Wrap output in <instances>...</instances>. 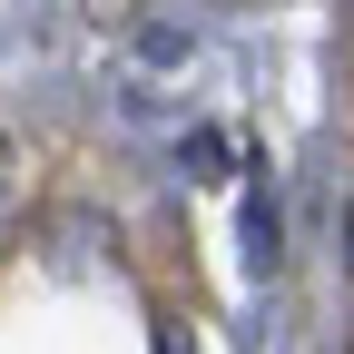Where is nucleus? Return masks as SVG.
<instances>
[{
    "mask_svg": "<svg viewBox=\"0 0 354 354\" xmlns=\"http://www.w3.org/2000/svg\"><path fill=\"white\" fill-rule=\"evenodd\" d=\"M20 207H30V177H20V138L0 128V246H10V227H20Z\"/></svg>",
    "mask_w": 354,
    "mask_h": 354,
    "instance_id": "obj_2",
    "label": "nucleus"
},
{
    "mask_svg": "<svg viewBox=\"0 0 354 354\" xmlns=\"http://www.w3.org/2000/svg\"><path fill=\"white\" fill-rule=\"evenodd\" d=\"M88 20H99V30H138L148 10H138V0H88Z\"/></svg>",
    "mask_w": 354,
    "mask_h": 354,
    "instance_id": "obj_3",
    "label": "nucleus"
},
{
    "mask_svg": "<svg viewBox=\"0 0 354 354\" xmlns=\"http://www.w3.org/2000/svg\"><path fill=\"white\" fill-rule=\"evenodd\" d=\"M276 256H286V216H276V187H256L246 197V266L276 276Z\"/></svg>",
    "mask_w": 354,
    "mask_h": 354,
    "instance_id": "obj_1",
    "label": "nucleus"
},
{
    "mask_svg": "<svg viewBox=\"0 0 354 354\" xmlns=\"http://www.w3.org/2000/svg\"><path fill=\"white\" fill-rule=\"evenodd\" d=\"M344 354H354V344H344Z\"/></svg>",
    "mask_w": 354,
    "mask_h": 354,
    "instance_id": "obj_5",
    "label": "nucleus"
},
{
    "mask_svg": "<svg viewBox=\"0 0 354 354\" xmlns=\"http://www.w3.org/2000/svg\"><path fill=\"white\" fill-rule=\"evenodd\" d=\"M344 276H354V187H344Z\"/></svg>",
    "mask_w": 354,
    "mask_h": 354,
    "instance_id": "obj_4",
    "label": "nucleus"
}]
</instances>
